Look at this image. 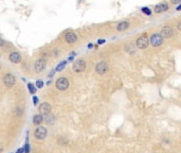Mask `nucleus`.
<instances>
[{"mask_svg":"<svg viewBox=\"0 0 181 153\" xmlns=\"http://www.w3.org/2000/svg\"><path fill=\"white\" fill-rule=\"evenodd\" d=\"M86 68V62L83 59H76L73 64V70L75 72H83Z\"/></svg>","mask_w":181,"mask_h":153,"instance_id":"0eeeda50","label":"nucleus"},{"mask_svg":"<svg viewBox=\"0 0 181 153\" xmlns=\"http://www.w3.org/2000/svg\"><path fill=\"white\" fill-rule=\"evenodd\" d=\"M172 1V3H174V4H177V3H180L181 0H170Z\"/></svg>","mask_w":181,"mask_h":153,"instance_id":"b1692460","label":"nucleus"},{"mask_svg":"<svg viewBox=\"0 0 181 153\" xmlns=\"http://www.w3.org/2000/svg\"><path fill=\"white\" fill-rule=\"evenodd\" d=\"M28 88H29L30 93H32L33 96H34V93H36V86H35L34 84H32V83H28Z\"/></svg>","mask_w":181,"mask_h":153,"instance_id":"f3484780","label":"nucleus"},{"mask_svg":"<svg viewBox=\"0 0 181 153\" xmlns=\"http://www.w3.org/2000/svg\"><path fill=\"white\" fill-rule=\"evenodd\" d=\"M37 103H38V97H37V96H33V104L37 105Z\"/></svg>","mask_w":181,"mask_h":153,"instance_id":"412c9836","label":"nucleus"},{"mask_svg":"<svg viewBox=\"0 0 181 153\" xmlns=\"http://www.w3.org/2000/svg\"><path fill=\"white\" fill-rule=\"evenodd\" d=\"M141 11L143 12V13H144L145 15H150V14H152V11H150V8H146V6L142 8Z\"/></svg>","mask_w":181,"mask_h":153,"instance_id":"6ab92c4d","label":"nucleus"},{"mask_svg":"<svg viewBox=\"0 0 181 153\" xmlns=\"http://www.w3.org/2000/svg\"><path fill=\"white\" fill-rule=\"evenodd\" d=\"M162 35V37L163 38H170V37L174 35V30H173L172 27H168V25H165V27H163L161 30V33H160Z\"/></svg>","mask_w":181,"mask_h":153,"instance_id":"9d476101","label":"nucleus"},{"mask_svg":"<svg viewBox=\"0 0 181 153\" xmlns=\"http://www.w3.org/2000/svg\"><path fill=\"white\" fill-rule=\"evenodd\" d=\"M163 42V37L160 33H153L149 37V44L154 47H159Z\"/></svg>","mask_w":181,"mask_h":153,"instance_id":"f03ea898","label":"nucleus"},{"mask_svg":"<svg viewBox=\"0 0 181 153\" xmlns=\"http://www.w3.org/2000/svg\"><path fill=\"white\" fill-rule=\"evenodd\" d=\"M47 134H48V131H47L46 127H38L36 130H35L34 136H35V138L38 139V140H43V139H45L46 137H47Z\"/></svg>","mask_w":181,"mask_h":153,"instance_id":"423d86ee","label":"nucleus"},{"mask_svg":"<svg viewBox=\"0 0 181 153\" xmlns=\"http://www.w3.org/2000/svg\"><path fill=\"white\" fill-rule=\"evenodd\" d=\"M9 59H10V62L13 63V64H18V63L21 62V59H21L20 53H18L17 51H13V52L10 53Z\"/></svg>","mask_w":181,"mask_h":153,"instance_id":"9b49d317","label":"nucleus"},{"mask_svg":"<svg viewBox=\"0 0 181 153\" xmlns=\"http://www.w3.org/2000/svg\"><path fill=\"white\" fill-rule=\"evenodd\" d=\"M176 10H177V11H181V4L177 6V8H176Z\"/></svg>","mask_w":181,"mask_h":153,"instance_id":"cd10ccee","label":"nucleus"},{"mask_svg":"<svg viewBox=\"0 0 181 153\" xmlns=\"http://www.w3.org/2000/svg\"><path fill=\"white\" fill-rule=\"evenodd\" d=\"M167 10H168V4L165 2L159 3V4H157V6H155V12L156 13H158V14L163 13V12H166Z\"/></svg>","mask_w":181,"mask_h":153,"instance_id":"ddd939ff","label":"nucleus"},{"mask_svg":"<svg viewBox=\"0 0 181 153\" xmlns=\"http://www.w3.org/2000/svg\"><path fill=\"white\" fill-rule=\"evenodd\" d=\"M16 153H25V150H23V148H19L17 151H16Z\"/></svg>","mask_w":181,"mask_h":153,"instance_id":"5701e85b","label":"nucleus"},{"mask_svg":"<svg viewBox=\"0 0 181 153\" xmlns=\"http://www.w3.org/2000/svg\"><path fill=\"white\" fill-rule=\"evenodd\" d=\"M54 72H55V70H53L52 72H50V74H49V78H52V76H53V74H54Z\"/></svg>","mask_w":181,"mask_h":153,"instance_id":"bb28decb","label":"nucleus"},{"mask_svg":"<svg viewBox=\"0 0 181 153\" xmlns=\"http://www.w3.org/2000/svg\"><path fill=\"white\" fill-rule=\"evenodd\" d=\"M149 45V40H148V36L147 34L144 33L142 34L141 36H139L136 40V46L139 49H146Z\"/></svg>","mask_w":181,"mask_h":153,"instance_id":"f257e3e1","label":"nucleus"},{"mask_svg":"<svg viewBox=\"0 0 181 153\" xmlns=\"http://www.w3.org/2000/svg\"><path fill=\"white\" fill-rule=\"evenodd\" d=\"M67 64H68V61H62V62L58 64V65L56 66V69H55V71H62L64 70V68L67 66Z\"/></svg>","mask_w":181,"mask_h":153,"instance_id":"dca6fc26","label":"nucleus"},{"mask_svg":"<svg viewBox=\"0 0 181 153\" xmlns=\"http://www.w3.org/2000/svg\"><path fill=\"white\" fill-rule=\"evenodd\" d=\"M35 85H36V88H43L45 86V82H43V80H37Z\"/></svg>","mask_w":181,"mask_h":153,"instance_id":"a211bd4d","label":"nucleus"},{"mask_svg":"<svg viewBox=\"0 0 181 153\" xmlns=\"http://www.w3.org/2000/svg\"><path fill=\"white\" fill-rule=\"evenodd\" d=\"M6 45V42L2 40V38H0V47H2V46Z\"/></svg>","mask_w":181,"mask_h":153,"instance_id":"4be33fe9","label":"nucleus"},{"mask_svg":"<svg viewBox=\"0 0 181 153\" xmlns=\"http://www.w3.org/2000/svg\"><path fill=\"white\" fill-rule=\"evenodd\" d=\"M105 40H98V44H100V45H102V44H104Z\"/></svg>","mask_w":181,"mask_h":153,"instance_id":"393cba45","label":"nucleus"},{"mask_svg":"<svg viewBox=\"0 0 181 153\" xmlns=\"http://www.w3.org/2000/svg\"><path fill=\"white\" fill-rule=\"evenodd\" d=\"M23 150H25V153H30V144H29L28 142H27L26 144H25V147H23Z\"/></svg>","mask_w":181,"mask_h":153,"instance_id":"aec40b11","label":"nucleus"},{"mask_svg":"<svg viewBox=\"0 0 181 153\" xmlns=\"http://www.w3.org/2000/svg\"><path fill=\"white\" fill-rule=\"evenodd\" d=\"M15 83H16V79H15L14 74H6L3 76V84L8 86V87H12L14 86Z\"/></svg>","mask_w":181,"mask_h":153,"instance_id":"6e6552de","label":"nucleus"},{"mask_svg":"<svg viewBox=\"0 0 181 153\" xmlns=\"http://www.w3.org/2000/svg\"><path fill=\"white\" fill-rule=\"evenodd\" d=\"M92 47H93V45H92V44H89V45H88V48H89V49L92 48Z\"/></svg>","mask_w":181,"mask_h":153,"instance_id":"c85d7f7f","label":"nucleus"},{"mask_svg":"<svg viewBox=\"0 0 181 153\" xmlns=\"http://www.w3.org/2000/svg\"><path fill=\"white\" fill-rule=\"evenodd\" d=\"M43 116H41L40 114L34 115V117H33V123L35 125H39L40 123H43Z\"/></svg>","mask_w":181,"mask_h":153,"instance_id":"2eb2a0df","label":"nucleus"},{"mask_svg":"<svg viewBox=\"0 0 181 153\" xmlns=\"http://www.w3.org/2000/svg\"><path fill=\"white\" fill-rule=\"evenodd\" d=\"M108 70H109V66H108L107 63L104 62V61H102V62H99L95 65V71L99 74H101V76H102V74H107Z\"/></svg>","mask_w":181,"mask_h":153,"instance_id":"20e7f679","label":"nucleus"},{"mask_svg":"<svg viewBox=\"0 0 181 153\" xmlns=\"http://www.w3.org/2000/svg\"><path fill=\"white\" fill-rule=\"evenodd\" d=\"M177 28H178V30H180L181 31V20L178 23V25H177Z\"/></svg>","mask_w":181,"mask_h":153,"instance_id":"a878e982","label":"nucleus"},{"mask_svg":"<svg viewBox=\"0 0 181 153\" xmlns=\"http://www.w3.org/2000/svg\"><path fill=\"white\" fill-rule=\"evenodd\" d=\"M38 112H39L41 116H47V115L51 113V105L47 103V102H43L38 106Z\"/></svg>","mask_w":181,"mask_h":153,"instance_id":"1a4fd4ad","label":"nucleus"},{"mask_svg":"<svg viewBox=\"0 0 181 153\" xmlns=\"http://www.w3.org/2000/svg\"><path fill=\"white\" fill-rule=\"evenodd\" d=\"M55 85H56L57 89H60V91H66V89H68L69 88L70 83H69L67 78H65V76H60V78H58V79L56 80Z\"/></svg>","mask_w":181,"mask_h":153,"instance_id":"7ed1b4c3","label":"nucleus"},{"mask_svg":"<svg viewBox=\"0 0 181 153\" xmlns=\"http://www.w3.org/2000/svg\"><path fill=\"white\" fill-rule=\"evenodd\" d=\"M46 66H47V61L43 57V59H38L34 64V70L37 74H40L46 69Z\"/></svg>","mask_w":181,"mask_h":153,"instance_id":"39448f33","label":"nucleus"},{"mask_svg":"<svg viewBox=\"0 0 181 153\" xmlns=\"http://www.w3.org/2000/svg\"><path fill=\"white\" fill-rule=\"evenodd\" d=\"M0 68H1V67H0Z\"/></svg>","mask_w":181,"mask_h":153,"instance_id":"7c9ffc66","label":"nucleus"},{"mask_svg":"<svg viewBox=\"0 0 181 153\" xmlns=\"http://www.w3.org/2000/svg\"><path fill=\"white\" fill-rule=\"evenodd\" d=\"M65 40L68 44H74L77 40V35L73 32H67L65 34Z\"/></svg>","mask_w":181,"mask_h":153,"instance_id":"f8f14e48","label":"nucleus"},{"mask_svg":"<svg viewBox=\"0 0 181 153\" xmlns=\"http://www.w3.org/2000/svg\"><path fill=\"white\" fill-rule=\"evenodd\" d=\"M128 28H129V23L126 21V20L121 21V23H119L118 25H116V30H118L119 32L125 31V30H127Z\"/></svg>","mask_w":181,"mask_h":153,"instance_id":"4468645a","label":"nucleus"},{"mask_svg":"<svg viewBox=\"0 0 181 153\" xmlns=\"http://www.w3.org/2000/svg\"><path fill=\"white\" fill-rule=\"evenodd\" d=\"M0 152H1V148H0Z\"/></svg>","mask_w":181,"mask_h":153,"instance_id":"c756f323","label":"nucleus"}]
</instances>
